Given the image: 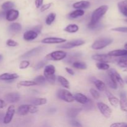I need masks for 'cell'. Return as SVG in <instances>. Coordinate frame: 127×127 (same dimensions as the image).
Returning a JSON list of instances; mask_svg holds the SVG:
<instances>
[{
    "mask_svg": "<svg viewBox=\"0 0 127 127\" xmlns=\"http://www.w3.org/2000/svg\"><path fill=\"white\" fill-rule=\"evenodd\" d=\"M4 115H3V114H2V113H1V112H0V121H1V120H3L4 119Z\"/></svg>",
    "mask_w": 127,
    "mask_h": 127,
    "instance_id": "53",
    "label": "cell"
},
{
    "mask_svg": "<svg viewBox=\"0 0 127 127\" xmlns=\"http://www.w3.org/2000/svg\"><path fill=\"white\" fill-rule=\"evenodd\" d=\"M125 82L127 84V76H126L125 78Z\"/></svg>",
    "mask_w": 127,
    "mask_h": 127,
    "instance_id": "56",
    "label": "cell"
},
{
    "mask_svg": "<svg viewBox=\"0 0 127 127\" xmlns=\"http://www.w3.org/2000/svg\"><path fill=\"white\" fill-rule=\"evenodd\" d=\"M43 0H35V4L37 8H39L43 4Z\"/></svg>",
    "mask_w": 127,
    "mask_h": 127,
    "instance_id": "47",
    "label": "cell"
},
{
    "mask_svg": "<svg viewBox=\"0 0 127 127\" xmlns=\"http://www.w3.org/2000/svg\"><path fill=\"white\" fill-rule=\"evenodd\" d=\"M56 14L54 13V12H52V13L49 14L48 16H47L46 17V20H45V22L47 24V25H51L52 24V22L55 20L56 18Z\"/></svg>",
    "mask_w": 127,
    "mask_h": 127,
    "instance_id": "35",
    "label": "cell"
},
{
    "mask_svg": "<svg viewBox=\"0 0 127 127\" xmlns=\"http://www.w3.org/2000/svg\"><path fill=\"white\" fill-rule=\"evenodd\" d=\"M31 103L35 106L45 105L47 104V100L46 98H34L31 100Z\"/></svg>",
    "mask_w": 127,
    "mask_h": 127,
    "instance_id": "28",
    "label": "cell"
},
{
    "mask_svg": "<svg viewBox=\"0 0 127 127\" xmlns=\"http://www.w3.org/2000/svg\"><path fill=\"white\" fill-rule=\"evenodd\" d=\"M6 17V12H0V19Z\"/></svg>",
    "mask_w": 127,
    "mask_h": 127,
    "instance_id": "52",
    "label": "cell"
},
{
    "mask_svg": "<svg viewBox=\"0 0 127 127\" xmlns=\"http://www.w3.org/2000/svg\"><path fill=\"white\" fill-rule=\"evenodd\" d=\"M81 110L82 109H81V108H71V109H69L67 112V115L69 118H71V119L75 118L80 113Z\"/></svg>",
    "mask_w": 127,
    "mask_h": 127,
    "instance_id": "27",
    "label": "cell"
},
{
    "mask_svg": "<svg viewBox=\"0 0 127 127\" xmlns=\"http://www.w3.org/2000/svg\"><path fill=\"white\" fill-rule=\"evenodd\" d=\"M119 105L122 111L127 112V98L126 94L122 93L120 94V99L119 100Z\"/></svg>",
    "mask_w": 127,
    "mask_h": 127,
    "instance_id": "20",
    "label": "cell"
},
{
    "mask_svg": "<svg viewBox=\"0 0 127 127\" xmlns=\"http://www.w3.org/2000/svg\"><path fill=\"white\" fill-rule=\"evenodd\" d=\"M111 31H115V32H124V33H127V27H115V28L112 29Z\"/></svg>",
    "mask_w": 127,
    "mask_h": 127,
    "instance_id": "41",
    "label": "cell"
},
{
    "mask_svg": "<svg viewBox=\"0 0 127 127\" xmlns=\"http://www.w3.org/2000/svg\"><path fill=\"white\" fill-rule=\"evenodd\" d=\"M79 30V27L76 24H69L64 29V31L68 33H75Z\"/></svg>",
    "mask_w": 127,
    "mask_h": 127,
    "instance_id": "30",
    "label": "cell"
},
{
    "mask_svg": "<svg viewBox=\"0 0 127 127\" xmlns=\"http://www.w3.org/2000/svg\"><path fill=\"white\" fill-rule=\"evenodd\" d=\"M111 127H127V124L125 122L114 123L110 125Z\"/></svg>",
    "mask_w": 127,
    "mask_h": 127,
    "instance_id": "46",
    "label": "cell"
},
{
    "mask_svg": "<svg viewBox=\"0 0 127 127\" xmlns=\"http://www.w3.org/2000/svg\"><path fill=\"white\" fill-rule=\"evenodd\" d=\"M55 67L52 64H48L46 66L43 71V74L45 78H46V80L52 84L54 83L55 81L56 76L55 75Z\"/></svg>",
    "mask_w": 127,
    "mask_h": 127,
    "instance_id": "2",
    "label": "cell"
},
{
    "mask_svg": "<svg viewBox=\"0 0 127 127\" xmlns=\"http://www.w3.org/2000/svg\"><path fill=\"white\" fill-rule=\"evenodd\" d=\"M19 75L16 73H3L0 75V80L1 81H12L17 79Z\"/></svg>",
    "mask_w": 127,
    "mask_h": 127,
    "instance_id": "19",
    "label": "cell"
},
{
    "mask_svg": "<svg viewBox=\"0 0 127 127\" xmlns=\"http://www.w3.org/2000/svg\"><path fill=\"white\" fill-rule=\"evenodd\" d=\"M2 60V56L1 55H0V62Z\"/></svg>",
    "mask_w": 127,
    "mask_h": 127,
    "instance_id": "55",
    "label": "cell"
},
{
    "mask_svg": "<svg viewBox=\"0 0 127 127\" xmlns=\"http://www.w3.org/2000/svg\"><path fill=\"white\" fill-rule=\"evenodd\" d=\"M35 83H37V85L38 84H44L46 82V78H45L44 76H42V75H40L38 76H37L34 79H33Z\"/></svg>",
    "mask_w": 127,
    "mask_h": 127,
    "instance_id": "38",
    "label": "cell"
},
{
    "mask_svg": "<svg viewBox=\"0 0 127 127\" xmlns=\"http://www.w3.org/2000/svg\"><path fill=\"white\" fill-rule=\"evenodd\" d=\"M47 64V61L45 60H43L41 61V62H38L37 64H36L35 67V69H40L41 68H43L45 64Z\"/></svg>",
    "mask_w": 127,
    "mask_h": 127,
    "instance_id": "43",
    "label": "cell"
},
{
    "mask_svg": "<svg viewBox=\"0 0 127 127\" xmlns=\"http://www.w3.org/2000/svg\"><path fill=\"white\" fill-rule=\"evenodd\" d=\"M124 47H125V49H127V42L126 43H125V45H124Z\"/></svg>",
    "mask_w": 127,
    "mask_h": 127,
    "instance_id": "54",
    "label": "cell"
},
{
    "mask_svg": "<svg viewBox=\"0 0 127 127\" xmlns=\"http://www.w3.org/2000/svg\"><path fill=\"white\" fill-rule=\"evenodd\" d=\"M6 103L4 100L0 99V109H3L5 106H6Z\"/></svg>",
    "mask_w": 127,
    "mask_h": 127,
    "instance_id": "51",
    "label": "cell"
},
{
    "mask_svg": "<svg viewBox=\"0 0 127 127\" xmlns=\"http://www.w3.org/2000/svg\"><path fill=\"white\" fill-rule=\"evenodd\" d=\"M109 9V7L107 5H102L97 8L94 11L91 16V19L89 24H88V27L89 29H94L97 26L98 22H99L102 17L105 14L107 11Z\"/></svg>",
    "mask_w": 127,
    "mask_h": 127,
    "instance_id": "1",
    "label": "cell"
},
{
    "mask_svg": "<svg viewBox=\"0 0 127 127\" xmlns=\"http://www.w3.org/2000/svg\"><path fill=\"white\" fill-rule=\"evenodd\" d=\"M113 39L110 38H102L95 40L91 45V48L94 50H101L111 44Z\"/></svg>",
    "mask_w": 127,
    "mask_h": 127,
    "instance_id": "4",
    "label": "cell"
},
{
    "mask_svg": "<svg viewBox=\"0 0 127 127\" xmlns=\"http://www.w3.org/2000/svg\"><path fill=\"white\" fill-rule=\"evenodd\" d=\"M107 75L112 79L114 81L123 87L124 85V81L119 73L115 69H110L107 70Z\"/></svg>",
    "mask_w": 127,
    "mask_h": 127,
    "instance_id": "7",
    "label": "cell"
},
{
    "mask_svg": "<svg viewBox=\"0 0 127 127\" xmlns=\"http://www.w3.org/2000/svg\"><path fill=\"white\" fill-rule=\"evenodd\" d=\"M84 43H85V42L84 40H74L68 42V43H63V44L60 45H58V48H64V49H69V48H72L76 47H79V46L83 45V44H84Z\"/></svg>",
    "mask_w": 127,
    "mask_h": 127,
    "instance_id": "8",
    "label": "cell"
},
{
    "mask_svg": "<svg viewBox=\"0 0 127 127\" xmlns=\"http://www.w3.org/2000/svg\"><path fill=\"white\" fill-rule=\"evenodd\" d=\"M97 107L98 109L100 110V113L105 118L109 119V118H110L111 117L112 114V109L107 104L100 102L97 103Z\"/></svg>",
    "mask_w": 127,
    "mask_h": 127,
    "instance_id": "9",
    "label": "cell"
},
{
    "mask_svg": "<svg viewBox=\"0 0 127 127\" xmlns=\"http://www.w3.org/2000/svg\"><path fill=\"white\" fill-rule=\"evenodd\" d=\"M84 108H85L86 110H91V109H93V106H94V105H93V102H92L90 99H89L88 101L86 102V104H84Z\"/></svg>",
    "mask_w": 127,
    "mask_h": 127,
    "instance_id": "44",
    "label": "cell"
},
{
    "mask_svg": "<svg viewBox=\"0 0 127 127\" xmlns=\"http://www.w3.org/2000/svg\"><path fill=\"white\" fill-rule=\"evenodd\" d=\"M90 81L92 83H94V85L97 88V89L99 91H105V89H107L106 85H105V83L103 81H102L101 80L96 79L95 77H92V78H91Z\"/></svg>",
    "mask_w": 127,
    "mask_h": 127,
    "instance_id": "16",
    "label": "cell"
},
{
    "mask_svg": "<svg viewBox=\"0 0 127 127\" xmlns=\"http://www.w3.org/2000/svg\"><path fill=\"white\" fill-rule=\"evenodd\" d=\"M108 55L114 57H126L127 56V50H115L109 52Z\"/></svg>",
    "mask_w": 127,
    "mask_h": 127,
    "instance_id": "22",
    "label": "cell"
},
{
    "mask_svg": "<svg viewBox=\"0 0 127 127\" xmlns=\"http://www.w3.org/2000/svg\"><path fill=\"white\" fill-rule=\"evenodd\" d=\"M15 112V107L14 105H10L7 109L6 114H5L4 117L3 122L5 124H9L12 120L14 115Z\"/></svg>",
    "mask_w": 127,
    "mask_h": 127,
    "instance_id": "11",
    "label": "cell"
},
{
    "mask_svg": "<svg viewBox=\"0 0 127 127\" xmlns=\"http://www.w3.org/2000/svg\"><path fill=\"white\" fill-rule=\"evenodd\" d=\"M113 57H114L110 56L108 54H96L93 55L92 58L97 62L109 63V62H113L115 61Z\"/></svg>",
    "mask_w": 127,
    "mask_h": 127,
    "instance_id": "10",
    "label": "cell"
},
{
    "mask_svg": "<svg viewBox=\"0 0 127 127\" xmlns=\"http://www.w3.org/2000/svg\"><path fill=\"white\" fill-rule=\"evenodd\" d=\"M74 100H76L78 102L80 103L83 105L86 104V102L89 100V99L85 95L81 94V93H76V94H75V95H74Z\"/></svg>",
    "mask_w": 127,
    "mask_h": 127,
    "instance_id": "24",
    "label": "cell"
},
{
    "mask_svg": "<svg viewBox=\"0 0 127 127\" xmlns=\"http://www.w3.org/2000/svg\"><path fill=\"white\" fill-rule=\"evenodd\" d=\"M52 5V2H50V3L45 4H43L41 6L40 8V11L41 12H44V11H47L48 9L50 8V7Z\"/></svg>",
    "mask_w": 127,
    "mask_h": 127,
    "instance_id": "45",
    "label": "cell"
},
{
    "mask_svg": "<svg viewBox=\"0 0 127 127\" xmlns=\"http://www.w3.org/2000/svg\"><path fill=\"white\" fill-rule=\"evenodd\" d=\"M73 66L76 69H86L87 68V64L86 63L82 62H74L73 63Z\"/></svg>",
    "mask_w": 127,
    "mask_h": 127,
    "instance_id": "32",
    "label": "cell"
},
{
    "mask_svg": "<svg viewBox=\"0 0 127 127\" xmlns=\"http://www.w3.org/2000/svg\"><path fill=\"white\" fill-rule=\"evenodd\" d=\"M67 54L65 52L62 50H57L52 52L45 56V59L47 60L60 61L64 59Z\"/></svg>",
    "mask_w": 127,
    "mask_h": 127,
    "instance_id": "6",
    "label": "cell"
},
{
    "mask_svg": "<svg viewBox=\"0 0 127 127\" xmlns=\"http://www.w3.org/2000/svg\"><path fill=\"white\" fill-rule=\"evenodd\" d=\"M105 92L107 96L110 104H111L113 107H118V105H119V99H118L117 97H116L115 96H114L110 91L107 90V89L105 90Z\"/></svg>",
    "mask_w": 127,
    "mask_h": 127,
    "instance_id": "17",
    "label": "cell"
},
{
    "mask_svg": "<svg viewBox=\"0 0 127 127\" xmlns=\"http://www.w3.org/2000/svg\"><path fill=\"white\" fill-rule=\"evenodd\" d=\"M37 85V83L34 81H20L19 83L17 84V87L18 88H21V87H29V86H33Z\"/></svg>",
    "mask_w": 127,
    "mask_h": 127,
    "instance_id": "29",
    "label": "cell"
},
{
    "mask_svg": "<svg viewBox=\"0 0 127 127\" xmlns=\"http://www.w3.org/2000/svg\"><path fill=\"white\" fill-rule=\"evenodd\" d=\"M38 33L37 32L34 31L33 30H31V31H26L23 35L24 39L26 40V41H31L35 39L38 36Z\"/></svg>",
    "mask_w": 127,
    "mask_h": 127,
    "instance_id": "18",
    "label": "cell"
},
{
    "mask_svg": "<svg viewBox=\"0 0 127 127\" xmlns=\"http://www.w3.org/2000/svg\"><path fill=\"white\" fill-rule=\"evenodd\" d=\"M66 42V40L60 37H47L41 40V42L44 44H56V43H64Z\"/></svg>",
    "mask_w": 127,
    "mask_h": 127,
    "instance_id": "13",
    "label": "cell"
},
{
    "mask_svg": "<svg viewBox=\"0 0 127 127\" xmlns=\"http://www.w3.org/2000/svg\"><path fill=\"white\" fill-rule=\"evenodd\" d=\"M65 70L66 71L67 73H69V74H71V75H74V71H73V69H71V68H65Z\"/></svg>",
    "mask_w": 127,
    "mask_h": 127,
    "instance_id": "50",
    "label": "cell"
},
{
    "mask_svg": "<svg viewBox=\"0 0 127 127\" xmlns=\"http://www.w3.org/2000/svg\"><path fill=\"white\" fill-rule=\"evenodd\" d=\"M118 8L120 12L127 17V0H123L118 3Z\"/></svg>",
    "mask_w": 127,
    "mask_h": 127,
    "instance_id": "23",
    "label": "cell"
},
{
    "mask_svg": "<svg viewBox=\"0 0 127 127\" xmlns=\"http://www.w3.org/2000/svg\"><path fill=\"white\" fill-rule=\"evenodd\" d=\"M42 26L41 25H38V26H35L34 27V28H33V30L35 32H37L38 33H40L41 32V30H42Z\"/></svg>",
    "mask_w": 127,
    "mask_h": 127,
    "instance_id": "48",
    "label": "cell"
},
{
    "mask_svg": "<svg viewBox=\"0 0 127 127\" xmlns=\"http://www.w3.org/2000/svg\"><path fill=\"white\" fill-rule=\"evenodd\" d=\"M90 93L92 96L95 99H98L100 97V94H99V92L95 90V89H93V88L90 89Z\"/></svg>",
    "mask_w": 127,
    "mask_h": 127,
    "instance_id": "39",
    "label": "cell"
},
{
    "mask_svg": "<svg viewBox=\"0 0 127 127\" xmlns=\"http://www.w3.org/2000/svg\"><path fill=\"white\" fill-rule=\"evenodd\" d=\"M118 65L121 68H127V56L126 57H122L118 60Z\"/></svg>",
    "mask_w": 127,
    "mask_h": 127,
    "instance_id": "37",
    "label": "cell"
},
{
    "mask_svg": "<svg viewBox=\"0 0 127 127\" xmlns=\"http://www.w3.org/2000/svg\"><path fill=\"white\" fill-rule=\"evenodd\" d=\"M84 14V11L83 9H76L75 11H73L71 12L68 14V17L69 19H76L77 17L83 16Z\"/></svg>",
    "mask_w": 127,
    "mask_h": 127,
    "instance_id": "26",
    "label": "cell"
},
{
    "mask_svg": "<svg viewBox=\"0 0 127 127\" xmlns=\"http://www.w3.org/2000/svg\"><path fill=\"white\" fill-rule=\"evenodd\" d=\"M125 71H126V72H127V69H125Z\"/></svg>",
    "mask_w": 127,
    "mask_h": 127,
    "instance_id": "58",
    "label": "cell"
},
{
    "mask_svg": "<svg viewBox=\"0 0 127 127\" xmlns=\"http://www.w3.org/2000/svg\"><path fill=\"white\" fill-rule=\"evenodd\" d=\"M105 81H106V83L107 84V85L109 86L110 88L114 89H116L117 88V83H115V81H113L108 75L106 77Z\"/></svg>",
    "mask_w": 127,
    "mask_h": 127,
    "instance_id": "33",
    "label": "cell"
},
{
    "mask_svg": "<svg viewBox=\"0 0 127 127\" xmlns=\"http://www.w3.org/2000/svg\"><path fill=\"white\" fill-rule=\"evenodd\" d=\"M21 95L17 93H11L7 94L4 97L6 101L9 103L17 102L20 100Z\"/></svg>",
    "mask_w": 127,
    "mask_h": 127,
    "instance_id": "15",
    "label": "cell"
},
{
    "mask_svg": "<svg viewBox=\"0 0 127 127\" xmlns=\"http://www.w3.org/2000/svg\"><path fill=\"white\" fill-rule=\"evenodd\" d=\"M57 97L63 101L68 103L73 102L74 100V95L69 91L64 89H60L57 92Z\"/></svg>",
    "mask_w": 127,
    "mask_h": 127,
    "instance_id": "5",
    "label": "cell"
},
{
    "mask_svg": "<svg viewBox=\"0 0 127 127\" xmlns=\"http://www.w3.org/2000/svg\"><path fill=\"white\" fill-rule=\"evenodd\" d=\"M14 6V4L12 1H6L4 3L2 4L1 5V8L4 10V11H7L9 9H11L12 7Z\"/></svg>",
    "mask_w": 127,
    "mask_h": 127,
    "instance_id": "34",
    "label": "cell"
},
{
    "mask_svg": "<svg viewBox=\"0 0 127 127\" xmlns=\"http://www.w3.org/2000/svg\"><path fill=\"white\" fill-rule=\"evenodd\" d=\"M38 110V108L33 104H24L19 107L17 110V113L20 115H26L29 113L35 114L37 112Z\"/></svg>",
    "mask_w": 127,
    "mask_h": 127,
    "instance_id": "3",
    "label": "cell"
},
{
    "mask_svg": "<svg viewBox=\"0 0 127 127\" xmlns=\"http://www.w3.org/2000/svg\"><path fill=\"white\" fill-rule=\"evenodd\" d=\"M19 16V12L17 10L13 9H11L6 12V19L7 21H9V22H12V21H15L18 18Z\"/></svg>",
    "mask_w": 127,
    "mask_h": 127,
    "instance_id": "14",
    "label": "cell"
},
{
    "mask_svg": "<svg viewBox=\"0 0 127 127\" xmlns=\"http://www.w3.org/2000/svg\"><path fill=\"white\" fill-rule=\"evenodd\" d=\"M43 48H43V47H42V46L35 47V48L28 51V52H27L26 53H25L24 54L22 55L21 57V58H31V57H35V56L39 54V53L43 50Z\"/></svg>",
    "mask_w": 127,
    "mask_h": 127,
    "instance_id": "12",
    "label": "cell"
},
{
    "mask_svg": "<svg viewBox=\"0 0 127 127\" xmlns=\"http://www.w3.org/2000/svg\"><path fill=\"white\" fill-rule=\"evenodd\" d=\"M58 81L63 88H66V89H69V88H70V85H69V81H68L65 78L62 76H58Z\"/></svg>",
    "mask_w": 127,
    "mask_h": 127,
    "instance_id": "31",
    "label": "cell"
},
{
    "mask_svg": "<svg viewBox=\"0 0 127 127\" xmlns=\"http://www.w3.org/2000/svg\"><path fill=\"white\" fill-rule=\"evenodd\" d=\"M30 65V62L27 60H24L21 62L19 64V68L21 69H26Z\"/></svg>",
    "mask_w": 127,
    "mask_h": 127,
    "instance_id": "40",
    "label": "cell"
},
{
    "mask_svg": "<svg viewBox=\"0 0 127 127\" xmlns=\"http://www.w3.org/2000/svg\"><path fill=\"white\" fill-rule=\"evenodd\" d=\"M90 2L88 1H80L74 2L73 4V7L75 9H87L90 6Z\"/></svg>",
    "mask_w": 127,
    "mask_h": 127,
    "instance_id": "21",
    "label": "cell"
},
{
    "mask_svg": "<svg viewBox=\"0 0 127 127\" xmlns=\"http://www.w3.org/2000/svg\"><path fill=\"white\" fill-rule=\"evenodd\" d=\"M8 30L10 32L14 33H17L20 32L22 30V26L19 23L17 22H15V23H12L9 26Z\"/></svg>",
    "mask_w": 127,
    "mask_h": 127,
    "instance_id": "25",
    "label": "cell"
},
{
    "mask_svg": "<svg viewBox=\"0 0 127 127\" xmlns=\"http://www.w3.org/2000/svg\"><path fill=\"white\" fill-rule=\"evenodd\" d=\"M96 67L100 70H108L110 68V66L108 63L104 62H99L96 63Z\"/></svg>",
    "mask_w": 127,
    "mask_h": 127,
    "instance_id": "36",
    "label": "cell"
},
{
    "mask_svg": "<svg viewBox=\"0 0 127 127\" xmlns=\"http://www.w3.org/2000/svg\"><path fill=\"white\" fill-rule=\"evenodd\" d=\"M71 124L73 126H74V127H81V124H79L78 122L76 121V120H72L71 122Z\"/></svg>",
    "mask_w": 127,
    "mask_h": 127,
    "instance_id": "49",
    "label": "cell"
},
{
    "mask_svg": "<svg viewBox=\"0 0 127 127\" xmlns=\"http://www.w3.org/2000/svg\"><path fill=\"white\" fill-rule=\"evenodd\" d=\"M125 21H126V22H127V19H125Z\"/></svg>",
    "mask_w": 127,
    "mask_h": 127,
    "instance_id": "57",
    "label": "cell"
},
{
    "mask_svg": "<svg viewBox=\"0 0 127 127\" xmlns=\"http://www.w3.org/2000/svg\"><path fill=\"white\" fill-rule=\"evenodd\" d=\"M6 45L9 47H16L18 45V43L12 39H8L6 41Z\"/></svg>",
    "mask_w": 127,
    "mask_h": 127,
    "instance_id": "42",
    "label": "cell"
}]
</instances>
